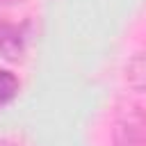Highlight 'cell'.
<instances>
[{"label":"cell","mask_w":146,"mask_h":146,"mask_svg":"<svg viewBox=\"0 0 146 146\" xmlns=\"http://www.w3.org/2000/svg\"><path fill=\"white\" fill-rule=\"evenodd\" d=\"M114 146H146V112L137 105H128L116 114L112 130Z\"/></svg>","instance_id":"1"},{"label":"cell","mask_w":146,"mask_h":146,"mask_svg":"<svg viewBox=\"0 0 146 146\" xmlns=\"http://www.w3.org/2000/svg\"><path fill=\"white\" fill-rule=\"evenodd\" d=\"M25 50V27L16 23L0 21V57L16 62Z\"/></svg>","instance_id":"2"},{"label":"cell","mask_w":146,"mask_h":146,"mask_svg":"<svg viewBox=\"0 0 146 146\" xmlns=\"http://www.w3.org/2000/svg\"><path fill=\"white\" fill-rule=\"evenodd\" d=\"M125 82L132 91H146V50L135 52L125 64Z\"/></svg>","instance_id":"3"},{"label":"cell","mask_w":146,"mask_h":146,"mask_svg":"<svg viewBox=\"0 0 146 146\" xmlns=\"http://www.w3.org/2000/svg\"><path fill=\"white\" fill-rule=\"evenodd\" d=\"M18 89H21L18 78L9 68H0V105L11 103L18 96Z\"/></svg>","instance_id":"4"},{"label":"cell","mask_w":146,"mask_h":146,"mask_svg":"<svg viewBox=\"0 0 146 146\" xmlns=\"http://www.w3.org/2000/svg\"><path fill=\"white\" fill-rule=\"evenodd\" d=\"M9 2H18V0H0V5H9Z\"/></svg>","instance_id":"5"}]
</instances>
